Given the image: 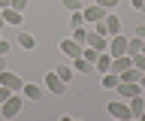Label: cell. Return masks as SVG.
<instances>
[{
  "mask_svg": "<svg viewBox=\"0 0 145 121\" xmlns=\"http://www.w3.org/2000/svg\"><path fill=\"white\" fill-rule=\"evenodd\" d=\"M94 70H97V73H109V70H112V55H109V52H100L97 61H94Z\"/></svg>",
  "mask_w": 145,
  "mask_h": 121,
  "instance_id": "cell-12",
  "label": "cell"
},
{
  "mask_svg": "<svg viewBox=\"0 0 145 121\" xmlns=\"http://www.w3.org/2000/svg\"><path fill=\"white\" fill-rule=\"evenodd\" d=\"M72 39L85 46V39H88V24H82V27H72Z\"/></svg>",
  "mask_w": 145,
  "mask_h": 121,
  "instance_id": "cell-20",
  "label": "cell"
},
{
  "mask_svg": "<svg viewBox=\"0 0 145 121\" xmlns=\"http://www.w3.org/2000/svg\"><path fill=\"white\" fill-rule=\"evenodd\" d=\"M63 6H67L70 12H79V9H85V3H82V0H63Z\"/></svg>",
  "mask_w": 145,
  "mask_h": 121,
  "instance_id": "cell-22",
  "label": "cell"
},
{
  "mask_svg": "<svg viewBox=\"0 0 145 121\" xmlns=\"http://www.w3.org/2000/svg\"><path fill=\"white\" fill-rule=\"evenodd\" d=\"M136 37H142V39H145V24H139V30H136Z\"/></svg>",
  "mask_w": 145,
  "mask_h": 121,
  "instance_id": "cell-30",
  "label": "cell"
},
{
  "mask_svg": "<svg viewBox=\"0 0 145 121\" xmlns=\"http://www.w3.org/2000/svg\"><path fill=\"white\" fill-rule=\"evenodd\" d=\"M9 6L18 9V12H24V9H27V0H9Z\"/></svg>",
  "mask_w": 145,
  "mask_h": 121,
  "instance_id": "cell-25",
  "label": "cell"
},
{
  "mask_svg": "<svg viewBox=\"0 0 145 121\" xmlns=\"http://www.w3.org/2000/svg\"><path fill=\"white\" fill-rule=\"evenodd\" d=\"M103 21H106V37H115V33H121V18H118L115 12H109Z\"/></svg>",
  "mask_w": 145,
  "mask_h": 121,
  "instance_id": "cell-11",
  "label": "cell"
},
{
  "mask_svg": "<svg viewBox=\"0 0 145 121\" xmlns=\"http://www.w3.org/2000/svg\"><path fill=\"white\" fill-rule=\"evenodd\" d=\"M3 70H9L6 67V55H0V73H3Z\"/></svg>",
  "mask_w": 145,
  "mask_h": 121,
  "instance_id": "cell-29",
  "label": "cell"
},
{
  "mask_svg": "<svg viewBox=\"0 0 145 121\" xmlns=\"http://www.w3.org/2000/svg\"><path fill=\"white\" fill-rule=\"evenodd\" d=\"M54 73L61 76V79H63V82H67V85L72 82V67H70V64H61V67H57V70H54Z\"/></svg>",
  "mask_w": 145,
  "mask_h": 121,
  "instance_id": "cell-19",
  "label": "cell"
},
{
  "mask_svg": "<svg viewBox=\"0 0 145 121\" xmlns=\"http://www.w3.org/2000/svg\"><path fill=\"white\" fill-rule=\"evenodd\" d=\"M118 97H124V100H130V97H136V94H142V85L139 82H118Z\"/></svg>",
  "mask_w": 145,
  "mask_h": 121,
  "instance_id": "cell-8",
  "label": "cell"
},
{
  "mask_svg": "<svg viewBox=\"0 0 145 121\" xmlns=\"http://www.w3.org/2000/svg\"><path fill=\"white\" fill-rule=\"evenodd\" d=\"M82 43H76V39L72 37H67V39H61V55L63 58H72V61H76V58H82Z\"/></svg>",
  "mask_w": 145,
  "mask_h": 121,
  "instance_id": "cell-4",
  "label": "cell"
},
{
  "mask_svg": "<svg viewBox=\"0 0 145 121\" xmlns=\"http://www.w3.org/2000/svg\"><path fill=\"white\" fill-rule=\"evenodd\" d=\"M139 79H142V70H136V67H127L121 73V82H139Z\"/></svg>",
  "mask_w": 145,
  "mask_h": 121,
  "instance_id": "cell-18",
  "label": "cell"
},
{
  "mask_svg": "<svg viewBox=\"0 0 145 121\" xmlns=\"http://www.w3.org/2000/svg\"><path fill=\"white\" fill-rule=\"evenodd\" d=\"M21 106H24V97L9 94L6 100H3V106H0V118H15L18 112H21Z\"/></svg>",
  "mask_w": 145,
  "mask_h": 121,
  "instance_id": "cell-1",
  "label": "cell"
},
{
  "mask_svg": "<svg viewBox=\"0 0 145 121\" xmlns=\"http://www.w3.org/2000/svg\"><path fill=\"white\" fill-rule=\"evenodd\" d=\"M82 24H88V21H85V15H82V9H79V12H72V18H70V27H82Z\"/></svg>",
  "mask_w": 145,
  "mask_h": 121,
  "instance_id": "cell-21",
  "label": "cell"
},
{
  "mask_svg": "<svg viewBox=\"0 0 145 121\" xmlns=\"http://www.w3.org/2000/svg\"><path fill=\"white\" fill-rule=\"evenodd\" d=\"M127 106H130V115H133V118H139V115L145 112V91L136 94V97H130V100H127Z\"/></svg>",
  "mask_w": 145,
  "mask_h": 121,
  "instance_id": "cell-10",
  "label": "cell"
},
{
  "mask_svg": "<svg viewBox=\"0 0 145 121\" xmlns=\"http://www.w3.org/2000/svg\"><path fill=\"white\" fill-rule=\"evenodd\" d=\"M106 112L112 115V118H121V121H130V118H133V115H130V106L121 103V100H112V103L106 106Z\"/></svg>",
  "mask_w": 145,
  "mask_h": 121,
  "instance_id": "cell-6",
  "label": "cell"
},
{
  "mask_svg": "<svg viewBox=\"0 0 145 121\" xmlns=\"http://www.w3.org/2000/svg\"><path fill=\"white\" fill-rule=\"evenodd\" d=\"M133 67L145 73V55H133Z\"/></svg>",
  "mask_w": 145,
  "mask_h": 121,
  "instance_id": "cell-23",
  "label": "cell"
},
{
  "mask_svg": "<svg viewBox=\"0 0 145 121\" xmlns=\"http://www.w3.org/2000/svg\"><path fill=\"white\" fill-rule=\"evenodd\" d=\"M72 70H76V73H97L88 58H76V61H72Z\"/></svg>",
  "mask_w": 145,
  "mask_h": 121,
  "instance_id": "cell-15",
  "label": "cell"
},
{
  "mask_svg": "<svg viewBox=\"0 0 145 121\" xmlns=\"http://www.w3.org/2000/svg\"><path fill=\"white\" fill-rule=\"evenodd\" d=\"M82 15H85V21H88V24H97V21H103V18L109 15V9H103L100 3H88V6L82 9Z\"/></svg>",
  "mask_w": 145,
  "mask_h": 121,
  "instance_id": "cell-2",
  "label": "cell"
},
{
  "mask_svg": "<svg viewBox=\"0 0 145 121\" xmlns=\"http://www.w3.org/2000/svg\"><path fill=\"white\" fill-rule=\"evenodd\" d=\"M85 46H94L97 52H109V37H106V33H97V30H88Z\"/></svg>",
  "mask_w": 145,
  "mask_h": 121,
  "instance_id": "cell-7",
  "label": "cell"
},
{
  "mask_svg": "<svg viewBox=\"0 0 145 121\" xmlns=\"http://www.w3.org/2000/svg\"><path fill=\"white\" fill-rule=\"evenodd\" d=\"M139 85H142V91H145V73H142V79H139Z\"/></svg>",
  "mask_w": 145,
  "mask_h": 121,
  "instance_id": "cell-32",
  "label": "cell"
},
{
  "mask_svg": "<svg viewBox=\"0 0 145 121\" xmlns=\"http://www.w3.org/2000/svg\"><path fill=\"white\" fill-rule=\"evenodd\" d=\"M94 3H100V6H103V9H109V12L118 6V0H94Z\"/></svg>",
  "mask_w": 145,
  "mask_h": 121,
  "instance_id": "cell-24",
  "label": "cell"
},
{
  "mask_svg": "<svg viewBox=\"0 0 145 121\" xmlns=\"http://www.w3.org/2000/svg\"><path fill=\"white\" fill-rule=\"evenodd\" d=\"M0 85H6L9 91H21V88H24V79H21V76L18 73H9V70H3V73H0Z\"/></svg>",
  "mask_w": 145,
  "mask_h": 121,
  "instance_id": "cell-5",
  "label": "cell"
},
{
  "mask_svg": "<svg viewBox=\"0 0 145 121\" xmlns=\"http://www.w3.org/2000/svg\"><path fill=\"white\" fill-rule=\"evenodd\" d=\"M21 94H24L27 100H39V97H42V88H39V85H30V82H27L24 88H21Z\"/></svg>",
  "mask_w": 145,
  "mask_h": 121,
  "instance_id": "cell-17",
  "label": "cell"
},
{
  "mask_svg": "<svg viewBox=\"0 0 145 121\" xmlns=\"http://www.w3.org/2000/svg\"><path fill=\"white\" fill-rule=\"evenodd\" d=\"M45 88H48L52 94H63V91H67V82L52 70V73H45Z\"/></svg>",
  "mask_w": 145,
  "mask_h": 121,
  "instance_id": "cell-9",
  "label": "cell"
},
{
  "mask_svg": "<svg viewBox=\"0 0 145 121\" xmlns=\"http://www.w3.org/2000/svg\"><path fill=\"white\" fill-rule=\"evenodd\" d=\"M9 94H15V91H9V88H6V85H0V106H3V100H6V97H9Z\"/></svg>",
  "mask_w": 145,
  "mask_h": 121,
  "instance_id": "cell-26",
  "label": "cell"
},
{
  "mask_svg": "<svg viewBox=\"0 0 145 121\" xmlns=\"http://www.w3.org/2000/svg\"><path fill=\"white\" fill-rule=\"evenodd\" d=\"M18 46L24 48V52L36 48V39H33V33H27V30H21V33H18Z\"/></svg>",
  "mask_w": 145,
  "mask_h": 121,
  "instance_id": "cell-16",
  "label": "cell"
},
{
  "mask_svg": "<svg viewBox=\"0 0 145 121\" xmlns=\"http://www.w3.org/2000/svg\"><path fill=\"white\" fill-rule=\"evenodd\" d=\"M0 55H9V43L6 39H0Z\"/></svg>",
  "mask_w": 145,
  "mask_h": 121,
  "instance_id": "cell-28",
  "label": "cell"
},
{
  "mask_svg": "<svg viewBox=\"0 0 145 121\" xmlns=\"http://www.w3.org/2000/svg\"><path fill=\"white\" fill-rule=\"evenodd\" d=\"M118 82H121V76H118V73H112V70H109V73H103V79H100V85H103L106 91H115V88H118Z\"/></svg>",
  "mask_w": 145,
  "mask_h": 121,
  "instance_id": "cell-14",
  "label": "cell"
},
{
  "mask_svg": "<svg viewBox=\"0 0 145 121\" xmlns=\"http://www.w3.org/2000/svg\"><path fill=\"white\" fill-rule=\"evenodd\" d=\"M6 6H9V0H0V9H6Z\"/></svg>",
  "mask_w": 145,
  "mask_h": 121,
  "instance_id": "cell-31",
  "label": "cell"
},
{
  "mask_svg": "<svg viewBox=\"0 0 145 121\" xmlns=\"http://www.w3.org/2000/svg\"><path fill=\"white\" fill-rule=\"evenodd\" d=\"M130 6H133V9H139V12H142V9H145V0H130Z\"/></svg>",
  "mask_w": 145,
  "mask_h": 121,
  "instance_id": "cell-27",
  "label": "cell"
},
{
  "mask_svg": "<svg viewBox=\"0 0 145 121\" xmlns=\"http://www.w3.org/2000/svg\"><path fill=\"white\" fill-rule=\"evenodd\" d=\"M127 67H133V58H130V55L112 58V73H118V76H121V73H124V70H127Z\"/></svg>",
  "mask_w": 145,
  "mask_h": 121,
  "instance_id": "cell-13",
  "label": "cell"
},
{
  "mask_svg": "<svg viewBox=\"0 0 145 121\" xmlns=\"http://www.w3.org/2000/svg\"><path fill=\"white\" fill-rule=\"evenodd\" d=\"M127 43H130V39H127L124 33H115V37H109V55H112V58L127 55Z\"/></svg>",
  "mask_w": 145,
  "mask_h": 121,
  "instance_id": "cell-3",
  "label": "cell"
}]
</instances>
